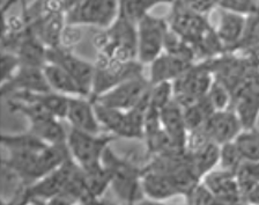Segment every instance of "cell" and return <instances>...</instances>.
Segmentation results:
<instances>
[{"label": "cell", "instance_id": "cell-5", "mask_svg": "<svg viewBox=\"0 0 259 205\" xmlns=\"http://www.w3.org/2000/svg\"><path fill=\"white\" fill-rule=\"evenodd\" d=\"M95 75L91 99L101 95L128 79L144 74V64L140 60H118L97 54L94 63Z\"/></svg>", "mask_w": 259, "mask_h": 205}, {"label": "cell", "instance_id": "cell-27", "mask_svg": "<svg viewBox=\"0 0 259 205\" xmlns=\"http://www.w3.org/2000/svg\"><path fill=\"white\" fill-rule=\"evenodd\" d=\"M0 142L6 152H39L49 145L29 130L22 134H3Z\"/></svg>", "mask_w": 259, "mask_h": 205}, {"label": "cell", "instance_id": "cell-29", "mask_svg": "<svg viewBox=\"0 0 259 205\" xmlns=\"http://www.w3.org/2000/svg\"><path fill=\"white\" fill-rule=\"evenodd\" d=\"M234 142L243 159L248 161H259V129L256 127L243 129Z\"/></svg>", "mask_w": 259, "mask_h": 205}, {"label": "cell", "instance_id": "cell-7", "mask_svg": "<svg viewBox=\"0 0 259 205\" xmlns=\"http://www.w3.org/2000/svg\"><path fill=\"white\" fill-rule=\"evenodd\" d=\"M137 28L138 60L149 65L164 51L165 37L170 29L168 19L149 13L137 23Z\"/></svg>", "mask_w": 259, "mask_h": 205}, {"label": "cell", "instance_id": "cell-36", "mask_svg": "<svg viewBox=\"0 0 259 205\" xmlns=\"http://www.w3.org/2000/svg\"><path fill=\"white\" fill-rule=\"evenodd\" d=\"M0 64H2V83H5L19 70V67L21 66V60L14 52L2 50Z\"/></svg>", "mask_w": 259, "mask_h": 205}, {"label": "cell", "instance_id": "cell-34", "mask_svg": "<svg viewBox=\"0 0 259 205\" xmlns=\"http://www.w3.org/2000/svg\"><path fill=\"white\" fill-rule=\"evenodd\" d=\"M218 9L248 18L259 13V0H220Z\"/></svg>", "mask_w": 259, "mask_h": 205}, {"label": "cell", "instance_id": "cell-12", "mask_svg": "<svg viewBox=\"0 0 259 205\" xmlns=\"http://www.w3.org/2000/svg\"><path fill=\"white\" fill-rule=\"evenodd\" d=\"M52 91L44 74L43 67L21 65L13 77L2 83L0 94L4 99L20 92H49Z\"/></svg>", "mask_w": 259, "mask_h": 205}, {"label": "cell", "instance_id": "cell-26", "mask_svg": "<svg viewBox=\"0 0 259 205\" xmlns=\"http://www.w3.org/2000/svg\"><path fill=\"white\" fill-rule=\"evenodd\" d=\"M47 51L48 48L46 44L40 42L37 36L31 30L19 44L14 54L19 56L20 60H21V65L44 67L48 63Z\"/></svg>", "mask_w": 259, "mask_h": 205}, {"label": "cell", "instance_id": "cell-15", "mask_svg": "<svg viewBox=\"0 0 259 205\" xmlns=\"http://www.w3.org/2000/svg\"><path fill=\"white\" fill-rule=\"evenodd\" d=\"M214 196L219 204H241L244 198L238 186L236 175L225 170H213L201 179Z\"/></svg>", "mask_w": 259, "mask_h": 205}, {"label": "cell", "instance_id": "cell-14", "mask_svg": "<svg viewBox=\"0 0 259 205\" xmlns=\"http://www.w3.org/2000/svg\"><path fill=\"white\" fill-rule=\"evenodd\" d=\"M65 119L71 124L72 128L89 134H101L103 130L97 118L94 101L87 96L68 98V107Z\"/></svg>", "mask_w": 259, "mask_h": 205}, {"label": "cell", "instance_id": "cell-20", "mask_svg": "<svg viewBox=\"0 0 259 205\" xmlns=\"http://www.w3.org/2000/svg\"><path fill=\"white\" fill-rule=\"evenodd\" d=\"M141 187L144 195L152 200H165L180 195L171 176L163 172L144 170Z\"/></svg>", "mask_w": 259, "mask_h": 205}, {"label": "cell", "instance_id": "cell-3", "mask_svg": "<svg viewBox=\"0 0 259 205\" xmlns=\"http://www.w3.org/2000/svg\"><path fill=\"white\" fill-rule=\"evenodd\" d=\"M99 54L118 60L138 59L137 23L119 15L110 27L97 33L93 39Z\"/></svg>", "mask_w": 259, "mask_h": 205}, {"label": "cell", "instance_id": "cell-35", "mask_svg": "<svg viewBox=\"0 0 259 205\" xmlns=\"http://www.w3.org/2000/svg\"><path fill=\"white\" fill-rule=\"evenodd\" d=\"M185 200L188 204L194 205H212L219 204L217 197L210 191V189L206 184L200 181L199 183L196 184L191 190H190L185 196Z\"/></svg>", "mask_w": 259, "mask_h": 205}, {"label": "cell", "instance_id": "cell-18", "mask_svg": "<svg viewBox=\"0 0 259 205\" xmlns=\"http://www.w3.org/2000/svg\"><path fill=\"white\" fill-rule=\"evenodd\" d=\"M193 62L178 57L169 52L162 54L149 64L148 79L152 85L162 81H174L193 65Z\"/></svg>", "mask_w": 259, "mask_h": 205}, {"label": "cell", "instance_id": "cell-1", "mask_svg": "<svg viewBox=\"0 0 259 205\" xmlns=\"http://www.w3.org/2000/svg\"><path fill=\"white\" fill-rule=\"evenodd\" d=\"M167 19L170 29L193 48L197 57H213L226 54L215 28L210 26L207 15L191 10L182 0H175Z\"/></svg>", "mask_w": 259, "mask_h": 205}, {"label": "cell", "instance_id": "cell-22", "mask_svg": "<svg viewBox=\"0 0 259 205\" xmlns=\"http://www.w3.org/2000/svg\"><path fill=\"white\" fill-rule=\"evenodd\" d=\"M68 98L70 96L57 93L55 91L49 92H20V93L12 94L6 99L29 100V101L38 102L50 110L56 117L65 119L68 107Z\"/></svg>", "mask_w": 259, "mask_h": 205}, {"label": "cell", "instance_id": "cell-40", "mask_svg": "<svg viewBox=\"0 0 259 205\" xmlns=\"http://www.w3.org/2000/svg\"><path fill=\"white\" fill-rule=\"evenodd\" d=\"M60 2H62V4H63L65 13H67L68 11L73 9L75 5H78V4L82 2V0H60Z\"/></svg>", "mask_w": 259, "mask_h": 205}, {"label": "cell", "instance_id": "cell-11", "mask_svg": "<svg viewBox=\"0 0 259 205\" xmlns=\"http://www.w3.org/2000/svg\"><path fill=\"white\" fill-rule=\"evenodd\" d=\"M47 58L48 63L57 64L68 72L78 83L83 95L91 98L95 75L94 63L79 57L73 54L70 48H65L63 46L48 48Z\"/></svg>", "mask_w": 259, "mask_h": 205}, {"label": "cell", "instance_id": "cell-38", "mask_svg": "<svg viewBox=\"0 0 259 205\" xmlns=\"http://www.w3.org/2000/svg\"><path fill=\"white\" fill-rule=\"evenodd\" d=\"M81 39V31L78 26L66 25L62 35V46L72 49Z\"/></svg>", "mask_w": 259, "mask_h": 205}, {"label": "cell", "instance_id": "cell-33", "mask_svg": "<svg viewBox=\"0 0 259 205\" xmlns=\"http://www.w3.org/2000/svg\"><path fill=\"white\" fill-rule=\"evenodd\" d=\"M207 96L215 110H224L233 107V93L220 80L214 79Z\"/></svg>", "mask_w": 259, "mask_h": 205}, {"label": "cell", "instance_id": "cell-41", "mask_svg": "<svg viewBox=\"0 0 259 205\" xmlns=\"http://www.w3.org/2000/svg\"><path fill=\"white\" fill-rule=\"evenodd\" d=\"M245 52H248L249 55L253 56V57L259 58V44H257V46H254L253 48H251V49H249V50H246Z\"/></svg>", "mask_w": 259, "mask_h": 205}, {"label": "cell", "instance_id": "cell-17", "mask_svg": "<svg viewBox=\"0 0 259 205\" xmlns=\"http://www.w3.org/2000/svg\"><path fill=\"white\" fill-rule=\"evenodd\" d=\"M160 117L162 127L174 145L180 150H186L189 131L184 119L183 106L174 99L160 110Z\"/></svg>", "mask_w": 259, "mask_h": 205}, {"label": "cell", "instance_id": "cell-16", "mask_svg": "<svg viewBox=\"0 0 259 205\" xmlns=\"http://www.w3.org/2000/svg\"><path fill=\"white\" fill-rule=\"evenodd\" d=\"M233 106L243 128L256 127L259 117V84L249 83L238 88L233 95Z\"/></svg>", "mask_w": 259, "mask_h": 205}, {"label": "cell", "instance_id": "cell-6", "mask_svg": "<svg viewBox=\"0 0 259 205\" xmlns=\"http://www.w3.org/2000/svg\"><path fill=\"white\" fill-rule=\"evenodd\" d=\"M119 17V0H82L65 14L66 25L110 27Z\"/></svg>", "mask_w": 259, "mask_h": 205}, {"label": "cell", "instance_id": "cell-30", "mask_svg": "<svg viewBox=\"0 0 259 205\" xmlns=\"http://www.w3.org/2000/svg\"><path fill=\"white\" fill-rule=\"evenodd\" d=\"M235 175H236L238 186H240L245 203V196L259 182V161H248V160H244L241 166L238 167Z\"/></svg>", "mask_w": 259, "mask_h": 205}, {"label": "cell", "instance_id": "cell-9", "mask_svg": "<svg viewBox=\"0 0 259 205\" xmlns=\"http://www.w3.org/2000/svg\"><path fill=\"white\" fill-rule=\"evenodd\" d=\"M78 166L74 159H68L57 170L27 187L22 197V204H49L54 197L64 190Z\"/></svg>", "mask_w": 259, "mask_h": 205}, {"label": "cell", "instance_id": "cell-19", "mask_svg": "<svg viewBox=\"0 0 259 205\" xmlns=\"http://www.w3.org/2000/svg\"><path fill=\"white\" fill-rule=\"evenodd\" d=\"M246 19L244 15L220 10V19L215 31L226 52H234L242 41L245 33Z\"/></svg>", "mask_w": 259, "mask_h": 205}, {"label": "cell", "instance_id": "cell-28", "mask_svg": "<svg viewBox=\"0 0 259 205\" xmlns=\"http://www.w3.org/2000/svg\"><path fill=\"white\" fill-rule=\"evenodd\" d=\"M174 2L175 0H119V15L138 23L154 7L163 4L171 5Z\"/></svg>", "mask_w": 259, "mask_h": 205}, {"label": "cell", "instance_id": "cell-2", "mask_svg": "<svg viewBox=\"0 0 259 205\" xmlns=\"http://www.w3.org/2000/svg\"><path fill=\"white\" fill-rule=\"evenodd\" d=\"M102 163L110 172V188L119 200L127 204L143 200L145 195L141 187V176L144 167L138 166L132 159L116 154L110 146L104 152Z\"/></svg>", "mask_w": 259, "mask_h": 205}, {"label": "cell", "instance_id": "cell-10", "mask_svg": "<svg viewBox=\"0 0 259 205\" xmlns=\"http://www.w3.org/2000/svg\"><path fill=\"white\" fill-rule=\"evenodd\" d=\"M151 87L152 84L148 77L143 74L128 79L92 100L107 107L120 110H130L138 106L148 95Z\"/></svg>", "mask_w": 259, "mask_h": 205}, {"label": "cell", "instance_id": "cell-25", "mask_svg": "<svg viewBox=\"0 0 259 205\" xmlns=\"http://www.w3.org/2000/svg\"><path fill=\"white\" fill-rule=\"evenodd\" d=\"M29 131L48 144L67 143V132L60 123V118L55 115H47L31 120L29 122Z\"/></svg>", "mask_w": 259, "mask_h": 205}, {"label": "cell", "instance_id": "cell-21", "mask_svg": "<svg viewBox=\"0 0 259 205\" xmlns=\"http://www.w3.org/2000/svg\"><path fill=\"white\" fill-rule=\"evenodd\" d=\"M38 39L47 48H55L62 46V35L66 26L65 14H52L43 17L31 25H28Z\"/></svg>", "mask_w": 259, "mask_h": 205}, {"label": "cell", "instance_id": "cell-31", "mask_svg": "<svg viewBox=\"0 0 259 205\" xmlns=\"http://www.w3.org/2000/svg\"><path fill=\"white\" fill-rule=\"evenodd\" d=\"M243 161H244V159H243L241 152L234 140L222 144L220 147V160H219V166L221 170L236 174L238 167L241 166Z\"/></svg>", "mask_w": 259, "mask_h": 205}, {"label": "cell", "instance_id": "cell-13", "mask_svg": "<svg viewBox=\"0 0 259 205\" xmlns=\"http://www.w3.org/2000/svg\"><path fill=\"white\" fill-rule=\"evenodd\" d=\"M202 128L209 139L219 145L233 142L244 129L240 117L233 108L213 112Z\"/></svg>", "mask_w": 259, "mask_h": 205}, {"label": "cell", "instance_id": "cell-23", "mask_svg": "<svg viewBox=\"0 0 259 205\" xmlns=\"http://www.w3.org/2000/svg\"><path fill=\"white\" fill-rule=\"evenodd\" d=\"M43 71L52 91L67 96H84L78 83L62 66L54 63H47Z\"/></svg>", "mask_w": 259, "mask_h": 205}, {"label": "cell", "instance_id": "cell-39", "mask_svg": "<svg viewBox=\"0 0 259 205\" xmlns=\"http://www.w3.org/2000/svg\"><path fill=\"white\" fill-rule=\"evenodd\" d=\"M245 203L259 204V182L252 188V190L245 196Z\"/></svg>", "mask_w": 259, "mask_h": 205}, {"label": "cell", "instance_id": "cell-24", "mask_svg": "<svg viewBox=\"0 0 259 205\" xmlns=\"http://www.w3.org/2000/svg\"><path fill=\"white\" fill-rule=\"evenodd\" d=\"M220 147L221 145H219L213 140H209L194 150L188 151L190 161L200 179L219 166Z\"/></svg>", "mask_w": 259, "mask_h": 205}, {"label": "cell", "instance_id": "cell-8", "mask_svg": "<svg viewBox=\"0 0 259 205\" xmlns=\"http://www.w3.org/2000/svg\"><path fill=\"white\" fill-rule=\"evenodd\" d=\"M214 79L208 60L200 64L194 63L188 71L172 81L174 98L183 107L194 103L208 93Z\"/></svg>", "mask_w": 259, "mask_h": 205}, {"label": "cell", "instance_id": "cell-37", "mask_svg": "<svg viewBox=\"0 0 259 205\" xmlns=\"http://www.w3.org/2000/svg\"><path fill=\"white\" fill-rule=\"evenodd\" d=\"M182 2L198 13L208 15L214 9L219 7L220 0H182Z\"/></svg>", "mask_w": 259, "mask_h": 205}, {"label": "cell", "instance_id": "cell-4", "mask_svg": "<svg viewBox=\"0 0 259 205\" xmlns=\"http://www.w3.org/2000/svg\"><path fill=\"white\" fill-rule=\"evenodd\" d=\"M116 138L110 132L89 134L72 128L67 137V145L74 161L83 171L89 172L103 166L104 152Z\"/></svg>", "mask_w": 259, "mask_h": 205}, {"label": "cell", "instance_id": "cell-32", "mask_svg": "<svg viewBox=\"0 0 259 205\" xmlns=\"http://www.w3.org/2000/svg\"><path fill=\"white\" fill-rule=\"evenodd\" d=\"M174 99L175 98H174L172 81H162L152 85L149 91V107L161 110Z\"/></svg>", "mask_w": 259, "mask_h": 205}]
</instances>
